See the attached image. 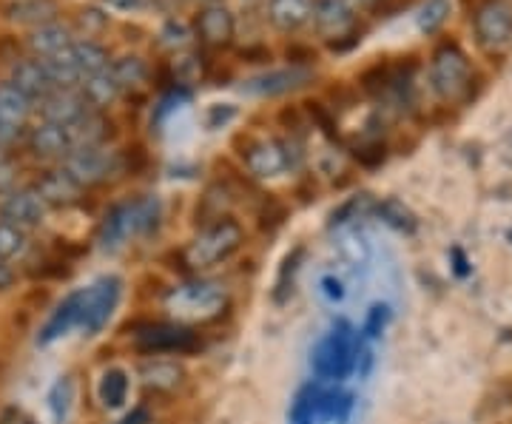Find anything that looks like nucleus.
I'll return each instance as SVG.
<instances>
[{"instance_id":"obj_1","label":"nucleus","mask_w":512,"mask_h":424,"mask_svg":"<svg viewBox=\"0 0 512 424\" xmlns=\"http://www.w3.org/2000/svg\"><path fill=\"white\" fill-rule=\"evenodd\" d=\"M359 351H362V339L356 336L350 322L339 319L313 348L311 370L319 379H333V382L345 379L359 368Z\"/></svg>"},{"instance_id":"obj_2","label":"nucleus","mask_w":512,"mask_h":424,"mask_svg":"<svg viewBox=\"0 0 512 424\" xmlns=\"http://www.w3.org/2000/svg\"><path fill=\"white\" fill-rule=\"evenodd\" d=\"M242 240H245V234H242V225L237 220L220 217V220L208 222V225H202L200 234L185 245V265L194 268V271L214 268V265L234 257Z\"/></svg>"},{"instance_id":"obj_3","label":"nucleus","mask_w":512,"mask_h":424,"mask_svg":"<svg viewBox=\"0 0 512 424\" xmlns=\"http://www.w3.org/2000/svg\"><path fill=\"white\" fill-rule=\"evenodd\" d=\"M430 86L441 100L450 103H467L473 94V66L470 57L458 49L456 43H444L436 49L430 60Z\"/></svg>"},{"instance_id":"obj_4","label":"nucleus","mask_w":512,"mask_h":424,"mask_svg":"<svg viewBox=\"0 0 512 424\" xmlns=\"http://www.w3.org/2000/svg\"><path fill=\"white\" fill-rule=\"evenodd\" d=\"M168 308L177 314V322H208L217 319L225 308V291L217 282H188L168 296Z\"/></svg>"},{"instance_id":"obj_5","label":"nucleus","mask_w":512,"mask_h":424,"mask_svg":"<svg viewBox=\"0 0 512 424\" xmlns=\"http://www.w3.org/2000/svg\"><path fill=\"white\" fill-rule=\"evenodd\" d=\"M63 171L80 188H92V185L106 183L114 174H120L123 171V157L117 151H109L106 146L72 148L63 157Z\"/></svg>"},{"instance_id":"obj_6","label":"nucleus","mask_w":512,"mask_h":424,"mask_svg":"<svg viewBox=\"0 0 512 424\" xmlns=\"http://www.w3.org/2000/svg\"><path fill=\"white\" fill-rule=\"evenodd\" d=\"M134 348L146 356L194 353L200 348V333L183 322H148L134 333Z\"/></svg>"},{"instance_id":"obj_7","label":"nucleus","mask_w":512,"mask_h":424,"mask_svg":"<svg viewBox=\"0 0 512 424\" xmlns=\"http://www.w3.org/2000/svg\"><path fill=\"white\" fill-rule=\"evenodd\" d=\"M123 296V279L120 277H100L94 285H89L83 291V319L80 328L94 336L97 331H103L109 325L111 314L117 311Z\"/></svg>"},{"instance_id":"obj_8","label":"nucleus","mask_w":512,"mask_h":424,"mask_svg":"<svg viewBox=\"0 0 512 424\" xmlns=\"http://www.w3.org/2000/svg\"><path fill=\"white\" fill-rule=\"evenodd\" d=\"M476 40L484 52H504L512 43V3L487 0L476 12Z\"/></svg>"},{"instance_id":"obj_9","label":"nucleus","mask_w":512,"mask_h":424,"mask_svg":"<svg viewBox=\"0 0 512 424\" xmlns=\"http://www.w3.org/2000/svg\"><path fill=\"white\" fill-rule=\"evenodd\" d=\"M32 109H35V103L26 100L15 86L0 83V146L15 143L20 134L26 131Z\"/></svg>"},{"instance_id":"obj_10","label":"nucleus","mask_w":512,"mask_h":424,"mask_svg":"<svg viewBox=\"0 0 512 424\" xmlns=\"http://www.w3.org/2000/svg\"><path fill=\"white\" fill-rule=\"evenodd\" d=\"M0 220L15 225L20 231H32L40 228L46 220V203L37 197L35 188H15L12 194H6V200L0 205Z\"/></svg>"},{"instance_id":"obj_11","label":"nucleus","mask_w":512,"mask_h":424,"mask_svg":"<svg viewBox=\"0 0 512 424\" xmlns=\"http://www.w3.org/2000/svg\"><path fill=\"white\" fill-rule=\"evenodd\" d=\"M37 111H40L43 123H55L60 129H69L89 111V103L80 94V89H52L37 103Z\"/></svg>"},{"instance_id":"obj_12","label":"nucleus","mask_w":512,"mask_h":424,"mask_svg":"<svg viewBox=\"0 0 512 424\" xmlns=\"http://www.w3.org/2000/svg\"><path fill=\"white\" fill-rule=\"evenodd\" d=\"M313 72L305 66H291V69H276V72L256 74L251 80L242 83L245 94H259V97H276V94H288L302 89L305 83H311Z\"/></svg>"},{"instance_id":"obj_13","label":"nucleus","mask_w":512,"mask_h":424,"mask_svg":"<svg viewBox=\"0 0 512 424\" xmlns=\"http://www.w3.org/2000/svg\"><path fill=\"white\" fill-rule=\"evenodd\" d=\"M32 188L37 191V197L46 203V208H72V205L83 200V191H86V188H80V185L74 183L63 168L43 171Z\"/></svg>"},{"instance_id":"obj_14","label":"nucleus","mask_w":512,"mask_h":424,"mask_svg":"<svg viewBox=\"0 0 512 424\" xmlns=\"http://www.w3.org/2000/svg\"><path fill=\"white\" fill-rule=\"evenodd\" d=\"M245 168L254 177H279L282 171H288V160H285V148L279 140H254L242 151Z\"/></svg>"},{"instance_id":"obj_15","label":"nucleus","mask_w":512,"mask_h":424,"mask_svg":"<svg viewBox=\"0 0 512 424\" xmlns=\"http://www.w3.org/2000/svg\"><path fill=\"white\" fill-rule=\"evenodd\" d=\"M234 32H237L234 15L225 6H220V3L205 6L200 15H197V37H200L205 46L222 49V46H228L234 40Z\"/></svg>"},{"instance_id":"obj_16","label":"nucleus","mask_w":512,"mask_h":424,"mask_svg":"<svg viewBox=\"0 0 512 424\" xmlns=\"http://www.w3.org/2000/svg\"><path fill=\"white\" fill-rule=\"evenodd\" d=\"M137 376L143 382V388L154 390V393H174V390L183 388L185 382V368L174 359H143L140 368H137Z\"/></svg>"},{"instance_id":"obj_17","label":"nucleus","mask_w":512,"mask_h":424,"mask_svg":"<svg viewBox=\"0 0 512 424\" xmlns=\"http://www.w3.org/2000/svg\"><path fill=\"white\" fill-rule=\"evenodd\" d=\"M313 23H316V29L322 32V35L328 37H339L348 35L350 29H353V6H350V0H316L313 3Z\"/></svg>"},{"instance_id":"obj_18","label":"nucleus","mask_w":512,"mask_h":424,"mask_svg":"<svg viewBox=\"0 0 512 424\" xmlns=\"http://www.w3.org/2000/svg\"><path fill=\"white\" fill-rule=\"evenodd\" d=\"M80 319H83V291H74V294H69L57 305L55 314L49 316V322L43 325V331L37 336V345L57 342L60 336H66L72 328H77Z\"/></svg>"},{"instance_id":"obj_19","label":"nucleus","mask_w":512,"mask_h":424,"mask_svg":"<svg viewBox=\"0 0 512 424\" xmlns=\"http://www.w3.org/2000/svg\"><path fill=\"white\" fill-rule=\"evenodd\" d=\"M69 143L72 148H92V146H106L111 140V120L103 114V111L89 109L77 123H72L69 129Z\"/></svg>"},{"instance_id":"obj_20","label":"nucleus","mask_w":512,"mask_h":424,"mask_svg":"<svg viewBox=\"0 0 512 424\" xmlns=\"http://www.w3.org/2000/svg\"><path fill=\"white\" fill-rule=\"evenodd\" d=\"M9 86H15L26 100L40 103L46 94L52 92V83H49V74L43 69L40 60H18L12 66V77H9Z\"/></svg>"},{"instance_id":"obj_21","label":"nucleus","mask_w":512,"mask_h":424,"mask_svg":"<svg viewBox=\"0 0 512 424\" xmlns=\"http://www.w3.org/2000/svg\"><path fill=\"white\" fill-rule=\"evenodd\" d=\"M29 148H32V154L40 157V160H63L72 151V143H69L66 129L40 120V126L29 131Z\"/></svg>"},{"instance_id":"obj_22","label":"nucleus","mask_w":512,"mask_h":424,"mask_svg":"<svg viewBox=\"0 0 512 424\" xmlns=\"http://www.w3.org/2000/svg\"><path fill=\"white\" fill-rule=\"evenodd\" d=\"M26 43H29V52H32L37 60H46V57L69 49L74 40L72 32H69V26H63L60 20H52V23H43V26L32 29V35H29Z\"/></svg>"},{"instance_id":"obj_23","label":"nucleus","mask_w":512,"mask_h":424,"mask_svg":"<svg viewBox=\"0 0 512 424\" xmlns=\"http://www.w3.org/2000/svg\"><path fill=\"white\" fill-rule=\"evenodd\" d=\"M128 237H134V225H131V208L128 203H120L109 208V214L103 217L100 228H97V245L103 251H114L120 248Z\"/></svg>"},{"instance_id":"obj_24","label":"nucleus","mask_w":512,"mask_h":424,"mask_svg":"<svg viewBox=\"0 0 512 424\" xmlns=\"http://www.w3.org/2000/svg\"><path fill=\"white\" fill-rule=\"evenodd\" d=\"M313 15V0H268V18L276 29L293 32Z\"/></svg>"},{"instance_id":"obj_25","label":"nucleus","mask_w":512,"mask_h":424,"mask_svg":"<svg viewBox=\"0 0 512 424\" xmlns=\"http://www.w3.org/2000/svg\"><path fill=\"white\" fill-rule=\"evenodd\" d=\"M80 94L86 97V103H89V109H109L111 103L120 97V86H117V80H114V74L111 69H103V72L89 74L83 83H80Z\"/></svg>"},{"instance_id":"obj_26","label":"nucleus","mask_w":512,"mask_h":424,"mask_svg":"<svg viewBox=\"0 0 512 424\" xmlns=\"http://www.w3.org/2000/svg\"><path fill=\"white\" fill-rule=\"evenodd\" d=\"M40 63H43V69L49 74L52 89H80L83 74H80L77 63H74L72 46L63 49V52H57V55L46 57V60H40Z\"/></svg>"},{"instance_id":"obj_27","label":"nucleus","mask_w":512,"mask_h":424,"mask_svg":"<svg viewBox=\"0 0 512 424\" xmlns=\"http://www.w3.org/2000/svg\"><path fill=\"white\" fill-rule=\"evenodd\" d=\"M9 20H15L20 26H43V23H52L60 15V6L57 0H18L6 9Z\"/></svg>"},{"instance_id":"obj_28","label":"nucleus","mask_w":512,"mask_h":424,"mask_svg":"<svg viewBox=\"0 0 512 424\" xmlns=\"http://www.w3.org/2000/svg\"><path fill=\"white\" fill-rule=\"evenodd\" d=\"M373 214H376L384 225H390L393 231H399V234H416V228H419V217H416L402 200H396V197H387L382 203H376Z\"/></svg>"},{"instance_id":"obj_29","label":"nucleus","mask_w":512,"mask_h":424,"mask_svg":"<svg viewBox=\"0 0 512 424\" xmlns=\"http://www.w3.org/2000/svg\"><path fill=\"white\" fill-rule=\"evenodd\" d=\"M111 74H114V80H117V86H120V92H137V89H143L148 80V66L143 57L137 55H126L120 57V60H114L109 66Z\"/></svg>"},{"instance_id":"obj_30","label":"nucleus","mask_w":512,"mask_h":424,"mask_svg":"<svg viewBox=\"0 0 512 424\" xmlns=\"http://www.w3.org/2000/svg\"><path fill=\"white\" fill-rule=\"evenodd\" d=\"M131 225H134V237H148L151 231L160 228L163 220V203L157 197H140V200H131Z\"/></svg>"},{"instance_id":"obj_31","label":"nucleus","mask_w":512,"mask_h":424,"mask_svg":"<svg viewBox=\"0 0 512 424\" xmlns=\"http://www.w3.org/2000/svg\"><path fill=\"white\" fill-rule=\"evenodd\" d=\"M319 399H322V388L316 382H308L296 390L291 410H288V424H313L319 419Z\"/></svg>"},{"instance_id":"obj_32","label":"nucleus","mask_w":512,"mask_h":424,"mask_svg":"<svg viewBox=\"0 0 512 424\" xmlns=\"http://www.w3.org/2000/svg\"><path fill=\"white\" fill-rule=\"evenodd\" d=\"M72 57L74 63H77V69H80V74H83V80H86L89 74L109 69V52H106L100 43H94V40H74Z\"/></svg>"},{"instance_id":"obj_33","label":"nucleus","mask_w":512,"mask_h":424,"mask_svg":"<svg viewBox=\"0 0 512 424\" xmlns=\"http://www.w3.org/2000/svg\"><path fill=\"white\" fill-rule=\"evenodd\" d=\"M100 402L106 407H123L126 405V396H128V373L123 368H109L103 373V379H100Z\"/></svg>"},{"instance_id":"obj_34","label":"nucleus","mask_w":512,"mask_h":424,"mask_svg":"<svg viewBox=\"0 0 512 424\" xmlns=\"http://www.w3.org/2000/svg\"><path fill=\"white\" fill-rule=\"evenodd\" d=\"M302 257H305V248H293L288 257L282 259V268H279V277H276L274 285V302L282 305L288 302L293 294V285H296V274L302 268Z\"/></svg>"},{"instance_id":"obj_35","label":"nucleus","mask_w":512,"mask_h":424,"mask_svg":"<svg viewBox=\"0 0 512 424\" xmlns=\"http://www.w3.org/2000/svg\"><path fill=\"white\" fill-rule=\"evenodd\" d=\"M353 410V393L348 390H322L319 419L322 422H345Z\"/></svg>"},{"instance_id":"obj_36","label":"nucleus","mask_w":512,"mask_h":424,"mask_svg":"<svg viewBox=\"0 0 512 424\" xmlns=\"http://www.w3.org/2000/svg\"><path fill=\"white\" fill-rule=\"evenodd\" d=\"M373 208H376V200H373L370 194L348 197L345 203L330 214V228H342V225H348V222H356L359 217H367V214H373Z\"/></svg>"},{"instance_id":"obj_37","label":"nucleus","mask_w":512,"mask_h":424,"mask_svg":"<svg viewBox=\"0 0 512 424\" xmlns=\"http://www.w3.org/2000/svg\"><path fill=\"white\" fill-rule=\"evenodd\" d=\"M72 399H74V382L69 376L57 379L52 390H49V410H52V419L55 424H63L69 419V410H72Z\"/></svg>"},{"instance_id":"obj_38","label":"nucleus","mask_w":512,"mask_h":424,"mask_svg":"<svg viewBox=\"0 0 512 424\" xmlns=\"http://www.w3.org/2000/svg\"><path fill=\"white\" fill-rule=\"evenodd\" d=\"M450 18V0H427L419 9V29L424 35H436L441 26Z\"/></svg>"},{"instance_id":"obj_39","label":"nucleus","mask_w":512,"mask_h":424,"mask_svg":"<svg viewBox=\"0 0 512 424\" xmlns=\"http://www.w3.org/2000/svg\"><path fill=\"white\" fill-rule=\"evenodd\" d=\"M29 248V237H26V231H20L15 225H9V222L0 220V259H15L20 257L23 251Z\"/></svg>"},{"instance_id":"obj_40","label":"nucleus","mask_w":512,"mask_h":424,"mask_svg":"<svg viewBox=\"0 0 512 424\" xmlns=\"http://www.w3.org/2000/svg\"><path fill=\"white\" fill-rule=\"evenodd\" d=\"M205 72V63L197 52H188L174 60V83H183V86H194Z\"/></svg>"},{"instance_id":"obj_41","label":"nucleus","mask_w":512,"mask_h":424,"mask_svg":"<svg viewBox=\"0 0 512 424\" xmlns=\"http://www.w3.org/2000/svg\"><path fill=\"white\" fill-rule=\"evenodd\" d=\"M160 43H163L165 49H185L191 43V29L185 26L183 20H165L163 32H160Z\"/></svg>"},{"instance_id":"obj_42","label":"nucleus","mask_w":512,"mask_h":424,"mask_svg":"<svg viewBox=\"0 0 512 424\" xmlns=\"http://www.w3.org/2000/svg\"><path fill=\"white\" fill-rule=\"evenodd\" d=\"M353 157L365 168H379L387 160V146H384L379 137H373V140H367L362 146L353 148Z\"/></svg>"},{"instance_id":"obj_43","label":"nucleus","mask_w":512,"mask_h":424,"mask_svg":"<svg viewBox=\"0 0 512 424\" xmlns=\"http://www.w3.org/2000/svg\"><path fill=\"white\" fill-rule=\"evenodd\" d=\"M308 114H311V120L322 129V134L328 137V140H339V131H336V123H333V117H330V111L322 106V103H308Z\"/></svg>"},{"instance_id":"obj_44","label":"nucleus","mask_w":512,"mask_h":424,"mask_svg":"<svg viewBox=\"0 0 512 424\" xmlns=\"http://www.w3.org/2000/svg\"><path fill=\"white\" fill-rule=\"evenodd\" d=\"M387 316H390L387 305H373V308H370V314H367V322H365V333L370 336V339L382 336L384 325H387Z\"/></svg>"},{"instance_id":"obj_45","label":"nucleus","mask_w":512,"mask_h":424,"mask_svg":"<svg viewBox=\"0 0 512 424\" xmlns=\"http://www.w3.org/2000/svg\"><path fill=\"white\" fill-rule=\"evenodd\" d=\"M15 180H18L15 166L9 160H0V194H12L15 191Z\"/></svg>"},{"instance_id":"obj_46","label":"nucleus","mask_w":512,"mask_h":424,"mask_svg":"<svg viewBox=\"0 0 512 424\" xmlns=\"http://www.w3.org/2000/svg\"><path fill=\"white\" fill-rule=\"evenodd\" d=\"M322 294L328 296L330 302H342L345 299V285L336 277H325L322 279Z\"/></svg>"},{"instance_id":"obj_47","label":"nucleus","mask_w":512,"mask_h":424,"mask_svg":"<svg viewBox=\"0 0 512 424\" xmlns=\"http://www.w3.org/2000/svg\"><path fill=\"white\" fill-rule=\"evenodd\" d=\"M109 9H117V12H140L146 9L151 0H103Z\"/></svg>"},{"instance_id":"obj_48","label":"nucleus","mask_w":512,"mask_h":424,"mask_svg":"<svg viewBox=\"0 0 512 424\" xmlns=\"http://www.w3.org/2000/svg\"><path fill=\"white\" fill-rule=\"evenodd\" d=\"M234 114H237V111L231 109V106H222V109L220 106H214V109H211V117H208V126H211V129H220V123H228Z\"/></svg>"},{"instance_id":"obj_49","label":"nucleus","mask_w":512,"mask_h":424,"mask_svg":"<svg viewBox=\"0 0 512 424\" xmlns=\"http://www.w3.org/2000/svg\"><path fill=\"white\" fill-rule=\"evenodd\" d=\"M15 279H18L15 268H12L6 259H0V291H9V288L15 285Z\"/></svg>"},{"instance_id":"obj_50","label":"nucleus","mask_w":512,"mask_h":424,"mask_svg":"<svg viewBox=\"0 0 512 424\" xmlns=\"http://www.w3.org/2000/svg\"><path fill=\"white\" fill-rule=\"evenodd\" d=\"M120 424H151V413H148V407H134L131 413H128L126 419Z\"/></svg>"},{"instance_id":"obj_51","label":"nucleus","mask_w":512,"mask_h":424,"mask_svg":"<svg viewBox=\"0 0 512 424\" xmlns=\"http://www.w3.org/2000/svg\"><path fill=\"white\" fill-rule=\"evenodd\" d=\"M353 3H356V6H365V9H370V6H376L379 0H353Z\"/></svg>"},{"instance_id":"obj_52","label":"nucleus","mask_w":512,"mask_h":424,"mask_svg":"<svg viewBox=\"0 0 512 424\" xmlns=\"http://www.w3.org/2000/svg\"><path fill=\"white\" fill-rule=\"evenodd\" d=\"M23 424H35V422H23Z\"/></svg>"}]
</instances>
